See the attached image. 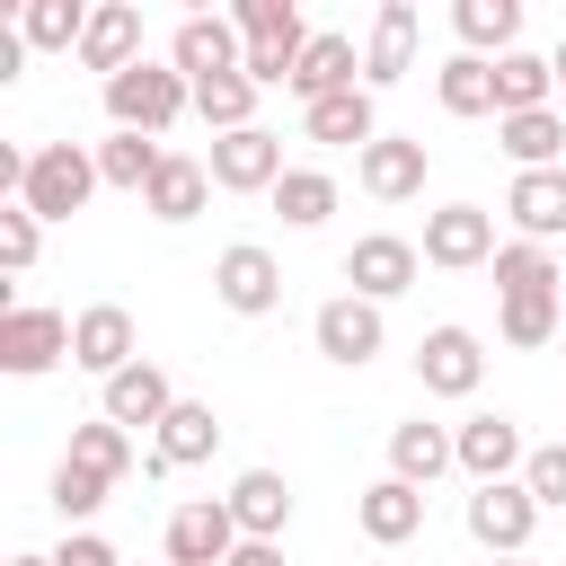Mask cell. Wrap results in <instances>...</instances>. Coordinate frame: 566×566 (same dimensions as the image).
<instances>
[{"label":"cell","instance_id":"e0dca14e","mask_svg":"<svg viewBox=\"0 0 566 566\" xmlns=\"http://www.w3.org/2000/svg\"><path fill=\"white\" fill-rule=\"evenodd\" d=\"M301 124H310V142H327V150H345V142H354V159L380 142V106H371V88H336V97L301 106Z\"/></svg>","mask_w":566,"mask_h":566},{"label":"cell","instance_id":"ee69618b","mask_svg":"<svg viewBox=\"0 0 566 566\" xmlns=\"http://www.w3.org/2000/svg\"><path fill=\"white\" fill-rule=\"evenodd\" d=\"M548 71H557V88H566V44H557V53H548Z\"/></svg>","mask_w":566,"mask_h":566},{"label":"cell","instance_id":"d6986e66","mask_svg":"<svg viewBox=\"0 0 566 566\" xmlns=\"http://www.w3.org/2000/svg\"><path fill=\"white\" fill-rule=\"evenodd\" d=\"M407 62H416V9H407V0H380L371 44H363V88H398Z\"/></svg>","mask_w":566,"mask_h":566},{"label":"cell","instance_id":"f35d334b","mask_svg":"<svg viewBox=\"0 0 566 566\" xmlns=\"http://www.w3.org/2000/svg\"><path fill=\"white\" fill-rule=\"evenodd\" d=\"M566 327H557V292H539V301H504V345H557Z\"/></svg>","mask_w":566,"mask_h":566},{"label":"cell","instance_id":"8fae6325","mask_svg":"<svg viewBox=\"0 0 566 566\" xmlns=\"http://www.w3.org/2000/svg\"><path fill=\"white\" fill-rule=\"evenodd\" d=\"M230 557H239V522H230L221 495L168 513V566H230Z\"/></svg>","mask_w":566,"mask_h":566},{"label":"cell","instance_id":"44dd1931","mask_svg":"<svg viewBox=\"0 0 566 566\" xmlns=\"http://www.w3.org/2000/svg\"><path fill=\"white\" fill-rule=\"evenodd\" d=\"M504 212H513V230H522V239H539V248H548V239L566 230V168H522V177H513V195H504Z\"/></svg>","mask_w":566,"mask_h":566},{"label":"cell","instance_id":"5bb4252c","mask_svg":"<svg viewBox=\"0 0 566 566\" xmlns=\"http://www.w3.org/2000/svg\"><path fill=\"white\" fill-rule=\"evenodd\" d=\"M97 416H106V424H124V433H133V424H150V433H159V424L177 416V389H168V371H159V363H133V371H115V380H106Z\"/></svg>","mask_w":566,"mask_h":566},{"label":"cell","instance_id":"484cf974","mask_svg":"<svg viewBox=\"0 0 566 566\" xmlns=\"http://www.w3.org/2000/svg\"><path fill=\"white\" fill-rule=\"evenodd\" d=\"M495 142H504L513 168H557V150H566V115H557V106H539V115H495Z\"/></svg>","mask_w":566,"mask_h":566},{"label":"cell","instance_id":"9c48e42d","mask_svg":"<svg viewBox=\"0 0 566 566\" xmlns=\"http://www.w3.org/2000/svg\"><path fill=\"white\" fill-rule=\"evenodd\" d=\"M212 292H221V310L265 318V310L283 301V265H274L256 239H239V248H221V256H212Z\"/></svg>","mask_w":566,"mask_h":566},{"label":"cell","instance_id":"5b68a950","mask_svg":"<svg viewBox=\"0 0 566 566\" xmlns=\"http://www.w3.org/2000/svg\"><path fill=\"white\" fill-rule=\"evenodd\" d=\"M424 265H442V274L495 265V212H478V203H442V212H424Z\"/></svg>","mask_w":566,"mask_h":566},{"label":"cell","instance_id":"d590c367","mask_svg":"<svg viewBox=\"0 0 566 566\" xmlns=\"http://www.w3.org/2000/svg\"><path fill=\"white\" fill-rule=\"evenodd\" d=\"M62 460H80V469H97V478L115 486V478L133 469V433L106 424V416H97V424H71V451H62Z\"/></svg>","mask_w":566,"mask_h":566},{"label":"cell","instance_id":"ba28073f","mask_svg":"<svg viewBox=\"0 0 566 566\" xmlns=\"http://www.w3.org/2000/svg\"><path fill=\"white\" fill-rule=\"evenodd\" d=\"M416 265H424V248L398 239V230H371V239L345 248V283H354L363 301H398V292L416 283Z\"/></svg>","mask_w":566,"mask_h":566},{"label":"cell","instance_id":"4dcf8cb0","mask_svg":"<svg viewBox=\"0 0 566 566\" xmlns=\"http://www.w3.org/2000/svg\"><path fill=\"white\" fill-rule=\"evenodd\" d=\"M159 142L150 133H115V142H97V177L106 186H124V195H150V177H159Z\"/></svg>","mask_w":566,"mask_h":566},{"label":"cell","instance_id":"ab89813d","mask_svg":"<svg viewBox=\"0 0 566 566\" xmlns=\"http://www.w3.org/2000/svg\"><path fill=\"white\" fill-rule=\"evenodd\" d=\"M35 239H44V221H35L27 203H9V212H0V265L27 274V265H35Z\"/></svg>","mask_w":566,"mask_h":566},{"label":"cell","instance_id":"3957f363","mask_svg":"<svg viewBox=\"0 0 566 566\" xmlns=\"http://www.w3.org/2000/svg\"><path fill=\"white\" fill-rule=\"evenodd\" d=\"M212 186L221 195H274L283 186V142L265 133V124H248V133H212Z\"/></svg>","mask_w":566,"mask_h":566},{"label":"cell","instance_id":"7dc6e473","mask_svg":"<svg viewBox=\"0 0 566 566\" xmlns=\"http://www.w3.org/2000/svg\"><path fill=\"white\" fill-rule=\"evenodd\" d=\"M557 345H566V336H557Z\"/></svg>","mask_w":566,"mask_h":566},{"label":"cell","instance_id":"f6af8a7d","mask_svg":"<svg viewBox=\"0 0 566 566\" xmlns=\"http://www.w3.org/2000/svg\"><path fill=\"white\" fill-rule=\"evenodd\" d=\"M9 566H53V557H35V548H27V557H9Z\"/></svg>","mask_w":566,"mask_h":566},{"label":"cell","instance_id":"8d00e7d4","mask_svg":"<svg viewBox=\"0 0 566 566\" xmlns=\"http://www.w3.org/2000/svg\"><path fill=\"white\" fill-rule=\"evenodd\" d=\"M230 27H239L248 44H310V27H301V9H292V0H239V9H230Z\"/></svg>","mask_w":566,"mask_h":566},{"label":"cell","instance_id":"d6a6232c","mask_svg":"<svg viewBox=\"0 0 566 566\" xmlns=\"http://www.w3.org/2000/svg\"><path fill=\"white\" fill-rule=\"evenodd\" d=\"M433 88H442V115H495V62L478 53H451Z\"/></svg>","mask_w":566,"mask_h":566},{"label":"cell","instance_id":"b9f144b4","mask_svg":"<svg viewBox=\"0 0 566 566\" xmlns=\"http://www.w3.org/2000/svg\"><path fill=\"white\" fill-rule=\"evenodd\" d=\"M53 566H124V557H115V539H97V531H71V539L53 548Z\"/></svg>","mask_w":566,"mask_h":566},{"label":"cell","instance_id":"e575fe53","mask_svg":"<svg viewBox=\"0 0 566 566\" xmlns=\"http://www.w3.org/2000/svg\"><path fill=\"white\" fill-rule=\"evenodd\" d=\"M274 212H283L292 230H318V221L336 212V177H327V168H283V186H274Z\"/></svg>","mask_w":566,"mask_h":566},{"label":"cell","instance_id":"f1b7e54d","mask_svg":"<svg viewBox=\"0 0 566 566\" xmlns=\"http://www.w3.org/2000/svg\"><path fill=\"white\" fill-rule=\"evenodd\" d=\"M548 88H557L548 53H504V62H495V115H539Z\"/></svg>","mask_w":566,"mask_h":566},{"label":"cell","instance_id":"7a4b0ae2","mask_svg":"<svg viewBox=\"0 0 566 566\" xmlns=\"http://www.w3.org/2000/svg\"><path fill=\"white\" fill-rule=\"evenodd\" d=\"M97 186H106V177H97V150H80V142H44V150L27 159V195H18V203H27L35 221H71Z\"/></svg>","mask_w":566,"mask_h":566},{"label":"cell","instance_id":"6da1fadb","mask_svg":"<svg viewBox=\"0 0 566 566\" xmlns=\"http://www.w3.org/2000/svg\"><path fill=\"white\" fill-rule=\"evenodd\" d=\"M186 106H195V80H186L177 62H133V71L106 80V115H115V133H150V142H159Z\"/></svg>","mask_w":566,"mask_h":566},{"label":"cell","instance_id":"cb8c5ba5","mask_svg":"<svg viewBox=\"0 0 566 566\" xmlns=\"http://www.w3.org/2000/svg\"><path fill=\"white\" fill-rule=\"evenodd\" d=\"M212 451H221V416H212L203 398H177V416L159 424L150 469H195V460H212Z\"/></svg>","mask_w":566,"mask_h":566},{"label":"cell","instance_id":"83f0119b","mask_svg":"<svg viewBox=\"0 0 566 566\" xmlns=\"http://www.w3.org/2000/svg\"><path fill=\"white\" fill-rule=\"evenodd\" d=\"M451 27H460V44H469L478 62H486V53L504 62V53H513V35H522V0H460V9H451Z\"/></svg>","mask_w":566,"mask_h":566},{"label":"cell","instance_id":"4fadbf2b","mask_svg":"<svg viewBox=\"0 0 566 566\" xmlns=\"http://www.w3.org/2000/svg\"><path fill=\"white\" fill-rule=\"evenodd\" d=\"M416 380H424L433 398H469V389L486 380V354H478V336H469V327H433V336L416 345Z\"/></svg>","mask_w":566,"mask_h":566},{"label":"cell","instance_id":"ac0fdd59","mask_svg":"<svg viewBox=\"0 0 566 566\" xmlns=\"http://www.w3.org/2000/svg\"><path fill=\"white\" fill-rule=\"evenodd\" d=\"M80 62L88 71H133L142 62V9L133 0H106V9H88V35H80Z\"/></svg>","mask_w":566,"mask_h":566},{"label":"cell","instance_id":"603a6c76","mask_svg":"<svg viewBox=\"0 0 566 566\" xmlns=\"http://www.w3.org/2000/svg\"><path fill=\"white\" fill-rule=\"evenodd\" d=\"M354 71H363V62H354V35H310V44H301V71H292V97L318 106V97H336V88H363Z\"/></svg>","mask_w":566,"mask_h":566},{"label":"cell","instance_id":"2e32d148","mask_svg":"<svg viewBox=\"0 0 566 566\" xmlns=\"http://www.w3.org/2000/svg\"><path fill=\"white\" fill-rule=\"evenodd\" d=\"M354 522H363V539L398 548V539L424 531V486H407V478H371V486L354 495Z\"/></svg>","mask_w":566,"mask_h":566},{"label":"cell","instance_id":"277c9868","mask_svg":"<svg viewBox=\"0 0 566 566\" xmlns=\"http://www.w3.org/2000/svg\"><path fill=\"white\" fill-rule=\"evenodd\" d=\"M531 531H539V504H531V486H522V478H504V486H478V495H469V539H478L486 557H522V548H531Z\"/></svg>","mask_w":566,"mask_h":566},{"label":"cell","instance_id":"7c38bea8","mask_svg":"<svg viewBox=\"0 0 566 566\" xmlns=\"http://www.w3.org/2000/svg\"><path fill=\"white\" fill-rule=\"evenodd\" d=\"M168 62H177V71H186V80L203 88V80H221V71H239V62H248V35H239L230 18H203V9H195V18L177 27Z\"/></svg>","mask_w":566,"mask_h":566},{"label":"cell","instance_id":"74e56055","mask_svg":"<svg viewBox=\"0 0 566 566\" xmlns=\"http://www.w3.org/2000/svg\"><path fill=\"white\" fill-rule=\"evenodd\" d=\"M106 495H115V486H106L97 469H80V460H62V469H53V513H62V522H88Z\"/></svg>","mask_w":566,"mask_h":566},{"label":"cell","instance_id":"52a82bcc","mask_svg":"<svg viewBox=\"0 0 566 566\" xmlns=\"http://www.w3.org/2000/svg\"><path fill=\"white\" fill-rule=\"evenodd\" d=\"M62 354H71V318H62V310H35V301H18V310L0 318V371L35 380V371H53Z\"/></svg>","mask_w":566,"mask_h":566},{"label":"cell","instance_id":"ffe728a7","mask_svg":"<svg viewBox=\"0 0 566 566\" xmlns=\"http://www.w3.org/2000/svg\"><path fill=\"white\" fill-rule=\"evenodd\" d=\"M221 504H230L239 539H283V522H292V486H283L274 469H239V486H230Z\"/></svg>","mask_w":566,"mask_h":566},{"label":"cell","instance_id":"60d3db41","mask_svg":"<svg viewBox=\"0 0 566 566\" xmlns=\"http://www.w3.org/2000/svg\"><path fill=\"white\" fill-rule=\"evenodd\" d=\"M522 486H531V504H539V513H548V504H566V442L531 451V460H522Z\"/></svg>","mask_w":566,"mask_h":566},{"label":"cell","instance_id":"f546056e","mask_svg":"<svg viewBox=\"0 0 566 566\" xmlns=\"http://www.w3.org/2000/svg\"><path fill=\"white\" fill-rule=\"evenodd\" d=\"M18 35H27V53H71L88 35V9L80 0H27L18 9Z\"/></svg>","mask_w":566,"mask_h":566},{"label":"cell","instance_id":"7402d4cb","mask_svg":"<svg viewBox=\"0 0 566 566\" xmlns=\"http://www.w3.org/2000/svg\"><path fill=\"white\" fill-rule=\"evenodd\" d=\"M363 195H380V203H407V195H424V142H398V133H380L363 159Z\"/></svg>","mask_w":566,"mask_h":566},{"label":"cell","instance_id":"8992f818","mask_svg":"<svg viewBox=\"0 0 566 566\" xmlns=\"http://www.w3.org/2000/svg\"><path fill=\"white\" fill-rule=\"evenodd\" d=\"M310 336H318V354H327V363H345V371H363V363L389 345V327H380V301H363V292H336V301L310 318Z\"/></svg>","mask_w":566,"mask_h":566},{"label":"cell","instance_id":"bcb514c9","mask_svg":"<svg viewBox=\"0 0 566 566\" xmlns=\"http://www.w3.org/2000/svg\"><path fill=\"white\" fill-rule=\"evenodd\" d=\"M495 566H522V557H495Z\"/></svg>","mask_w":566,"mask_h":566},{"label":"cell","instance_id":"1f68e13d","mask_svg":"<svg viewBox=\"0 0 566 566\" xmlns=\"http://www.w3.org/2000/svg\"><path fill=\"white\" fill-rule=\"evenodd\" d=\"M495 292H504V301H539V292H557V256H548L539 239L495 248Z\"/></svg>","mask_w":566,"mask_h":566},{"label":"cell","instance_id":"7bdbcfd3","mask_svg":"<svg viewBox=\"0 0 566 566\" xmlns=\"http://www.w3.org/2000/svg\"><path fill=\"white\" fill-rule=\"evenodd\" d=\"M230 566H283V539H239V557Z\"/></svg>","mask_w":566,"mask_h":566},{"label":"cell","instance_id":"30bf717a","mask_svg":"<svg viewBox=\"0 0 566 566\" xmlns=\"http://www.w3.org/2000/svg\"><path fill=\"white\" fill-rule=\"evenodd\" d=\"M133 345H142V336H133V310H124V301H97V310H80V318H71V363H80V371H97V380L133 371V363H142Z\"/></svg>","mask_w":566,"mask_h":566},{"label":"cell","instance_id":"836d02e7","mask_svg":"<svg viewBox=\"0 0 566 566\" xmlns=\"http://www.w3.org/2000/svg\"><path fill=\"white\" fill-rule=\"evenodd\" d=\"M195 115H203L212 133H248V124H256V80H248V71L203 80V88H195Z\"/></svg>","mask_w":566,"mask_h":566},{"label":"cell","instance_id":"d4e9b609","mask_svg":"<svg viewBox=\"0 0 566 566\" xmlns=\"http://www.w3.org/2000/svg\"><path fill=\"white\" fill-rule=\"evenodd\" d=\"M203 195H212V168L168 150V159H159V177H150V195H142V212H150V221H195V212H203Z\"/></svg>","mask_w":566,"mask_h":566},{"label":"cell","instance_id":"4316f807","mask_svg":"<svg viewBox=\"0 0 566 566\" xmlns=\"http://www.w3.org/2000/svg\"><path fill=\"white\" fill-rule=\"evenodd\" d=\"M451 460H460V451H451V433H442V424H424V416L389 433V478H407V486H433Z\"/></svg>","mask_w":566,"mask_h":566},{"label":"cell","instance_id":"9a60e30c","mask_svg":"<svg viewBox=\"0 0 566 566\" xmlns=\"http://www.w3.org/2000/svg\"><path fill=\"white\" fill-rule=\"evenodd\" d=\"M451 451H460V469L478 478V486H504L531 451H522V424L513 416H469L460 433H451Z\"/></svg>","mask_w":566,"mask_h":566}]
</instances>
